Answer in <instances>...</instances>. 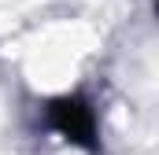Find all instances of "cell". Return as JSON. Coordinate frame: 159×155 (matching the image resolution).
<instances>
[{"instance_id":"6da1fadb","label":"cell","mask_w":159,"mask_h":155,"mask_svg":"<svg viewBox=\"0 0 159 155\" xmlns=\"http://www.w3.org/2000/svg\"><path fill=\"white\" fill-rule=\"evenodd\" d=\"M48 122L52 129H59L67 140H74L81 148H96V118H93V107L78 100V96H67V100H56L48 107Z\"/></svg>"}]
</instances>
